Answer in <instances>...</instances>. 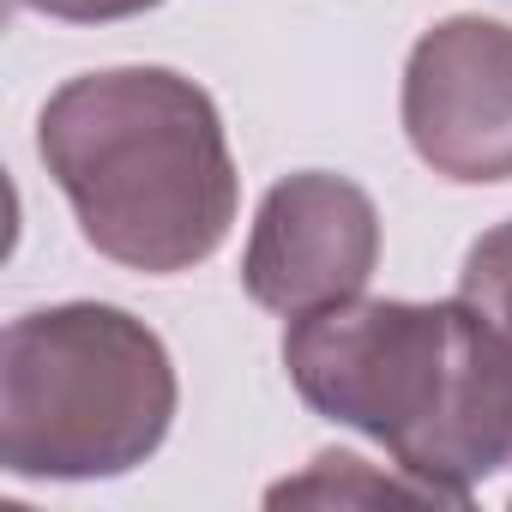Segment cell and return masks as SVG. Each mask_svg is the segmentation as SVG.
<instances>
[{"label":"cell","instance_id":"obj_1","mask_svg":"<svg viewBox=\"0 0 512 512\" xmlns=\"http://www.w3.org/2000/svg\"><path fill=\"white\" fill-rule=\"evenodd\" d=\"M296 392L464 506L512 464V368L464 302H332L284 332Z\"/></svg>","mask_w":512,"mask_h":512},{"label":"cell","instance_id":"obj_2","mask_svg":"<svg viewBox=\"0 0 512 512\" xmlns=\"http://www.w3.org/2000/svg\"><path fill=\"white\" fill-rule=\"evenodd\" d=\"M37 151L85 241L127 272H193L235 223L217 103L169 67L67 79L37 121Z\"/></svg>","mask_w":512,"mask_h":512},{"label":"cell","instance_id":"obj_3","mask_svg":"<svg viewBox=\"0 0 512 512\" xmlns=\"http://www.w3.org/2000/svg\"><path fill=\"white\" fill-rule=\"evenodd\" d=\"M169 422V350L121 308L67 302L0 338V464L19 482L127 476L163 446Z\"/></svg>","mask_w":512,"mask_h":512},{"label":"cell","instance_id":"obj_4","mask_svg":"<svg viewBox=\"0 0 512 512\" xmlns=\"http://www.w3.org/2000/svg\"><path fill=\"white\" fill-rule=\"evenodd\" d=\"M404 133L446 181H512V25H434L404 67Z\"/></svg>","mask_w":512,"mask_h":512},{"label":"cell","instance_id":"obj_5","mask_svg":"<svg viewBox=\"0 0 512 512\" xmlns=\"http://www.w3.org/2000/svg\"><path fill=\"white\" fill-rule=\"evenodd\" d=\"M380 260V211L374 199L326 169L278 181L253 217L241 284L272 314H314L368 290Z\"/></svg>","mask_w":512,"mask_h":512},{"label":"cell","instance_id":"obj_6","mask_svg":"<svg viewBox=\"0 0 512 512\" xmlns=\"http://www.w3.org/2000/svg\"><path fill=\"white\" fill-rule=\"evenodd\" d=\"M272 506H386V500H404V506H446L428 482L416 476H380L374 464H362L356 452H320L308 476L296 482H278L266 494Z\"/></svg>","mask_w":512,"mask_h":512},{"label":"cell","instance_id":"obj_7","mask_svg":"<svg viewBox=\"0 0 512 512\" xmlns=\"http://www.w3.org/2000/svg\"><path fill=\"white\" fill-rule=\"evenodd\" d=\"M458 302L488 326L494 350L512 368V223L488 229L470 253H464V272H458Z\"/></svg>","mask_w":512,"mask_h":512},{"label":"cell","instance_id":"obj_8","mask_svg":"<svg viewBox=\"0 0 512 512\" xmlns=\"http://www.w3.org/2000/svg\"><path fill=\"white\" fill-rule=\"evenodd\" d=\"M19 7H31L43 19H67V25H109V19L151 13L157 0H19Z\"/></svg>","mask_w":512,"mask_h":512}]
</instances>
